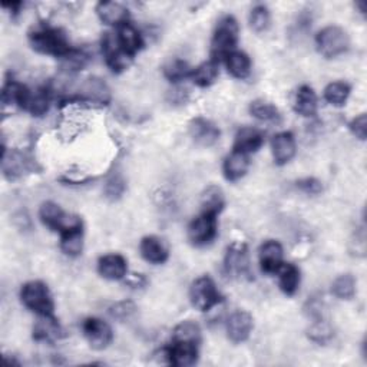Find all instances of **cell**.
Wrapping results in <instances>:
<instances>
[{
  "label": "cell",
  "mask_w": 367,
  "mask_h": 367,
  "mask_svg": "<svg viewBox=\"0 0 367 367\" xmlns=\"http://www.w3.org/2000/svg\"><path fill=\"white\" fill-rule=\"evenodd\" d=\"M29 43L33 51L61 59L73 49L65 32L51 26H39L33 29L29 33Z\"/></svg>",
  "instance_id": "1"
},
{
  "label": "cell",
  "mask_w": 367,
  "mask_h": 367,
  "mask_svg": "<svg viewBox=\"0 0 367 367\" xmlns=\"http://www.w3.org/2000/svg\"><path fill=\"white\" fill-rule=\"evenodd\" d=\"M238 32L239 29L237 21L232 16H224L214 31L211 42V59L218 62L221 58H225L228 53L234 52L238 42Z\"/></svg>",
  "instance_id": "2"
},
{
  "label": "cell",
  "mask_w": 367,
  "mask_h": 367,
  "mask_svg": "<svg viewBox=\"0 0 367 367\" xmlns=\"http://www.w3.org/2000/svg\"><path fill=\"white\" fill-rule=\"evenodd\" d=\"M316 46L320 55L327 59L344 55L350 48V38L347 32L336 25L321 29L316 36Z\"/></svg>",
  "instance_id": "3"
},
{
  "label": "cell",
  "mask_w": 367,
  "mask_h": 367,
  "mask_svg": "<svg viewBox=\"0 0 367 367\" xmlns=\"http://www.w3.org/2000/svg\"><path fill=\"white\" fill-rule=\"evenodd\" d=\"M21 300L26 309L38 316L53 314V300L48 286L42 281H29L21 290Z\"/></svg>",
  "instance_id": "4"
},
{
  "label": "cell",
  "mask_w": 367,
  "mask_h": 367,
  "mask_svg": "<svg viewBox=\"0 0 367 367\" xmlns=\"http://www.w3.org/2000/svg\"><path fill=\"white\" fill-rule=\"evenodd\" d=\"M191 304L200 311H210L224 301L222 294L218 291L214 280L208 276L197 279L190 289Z\"/></svg>",
  "instance_id": "5"
},
{
  "label": "cell",
  "mask_w": 367,
  "mask_h": 367,
  "mask_svg": "<svg viewBox=\"0 0 367 367\" xmlns=\"http://www.w3.org/2000/svg\"><path fill=\"white\" fill-rule=\"evenodd\" d=\"M41 221L51 229L59 231L61 234L72 227L82 224V219L76 215H68L58 204L52 201H46L41 205L39 210Z\"/></svg>",
  "instance_id": "6"
},
{
  "label": "cell",
  "mask_w": 367,
  "mask_h": 367,
  "mask_svg": "<svg viewBox=\"0 0 367 367\" xmlns=\"http://www.w3.org/2000/svg\"><path fill=\"white\" fill-rule=\"evenodd\" d=\"M224 270L231 277L241 279L250 276V259L246 244L232 242L228 246L224 259Z\"/></svg>",
  "instance_id": "7"
},
{
  "label": "cell",
  "mask_w": 367,
  "mask_h": 367,
  "mask_svg": "<svg viewBox=\"0 0 367 367\" xmlns=\"http://www.w3.org/2000/svg\"><path fill=\"white\" fill-rule=\"evenodd\" d=\"M217 237V215L201 212L188 227V238L197 247L208 246Z\"/></svg>",
  "instance_id": "8"
},
{
  "label": "cell",
  "mask_w": 367,
  "mask_h": 367,
  "mask_svg": "<svg viewBox=\"0 0 367 367\" xmlns=\"http://www.w3.org/2000/svg\"><path fill=\"white\" fill-rule=\"evenodd\" d=\"M82 331L89 346L95 350L106 348L113 340V331L110 326L98 317H88L82 323Z\"/></svg>",
  "instance_id": "9"
},
{
  "label": "cell",
  "mask_w": 367,
  "mask_h": 367,
  "mask_svg": "<svg viewBox=\"0 0 367 367\" xmlns=\"http://www.w3.org/2000/svg\"><path fill=\"white\" fill-rule=\"evenodd\" d=\"M78 100L92 106L108 105L110 102V89L100 78H88L78 91Z\"/></svg>",
  "instance_id": "10"
},
{
  "label": "cell",
  "mask_w": 367,
  "mask_h": 367,
  "mask_svg": "<svg viewBox=\"0 0 367 367\" xmlns=\"http://www.w3.org/2000/svg\"><path fill=\"white\" fill-rule=\"evenodd\" d=\"M100 45H102V52L106 59V65L110 68L112 72L119 73V72L130 68L134 56L128 55L127 52L120 49L116 38H113L110 33H105Z\"/></svg>",
  "instance_id": "11"
},
{
  "label": "cell",
  "mask_w": 367,
  "mask_h": 367,
  "mask_svg": "<svg viewBox=\"0 0 367 367\" xmlns=\"http://www.w3.org/2000/svg\"><path fill=\"white\" fill-rule=\"evenodd\" d=\"M31 170H32V161L25 153L19 150H11V151L4 150L2 171L9 181L24 177Z\"/></svg>",
  "instance_id": "12"
},
{
  "label": "cell",
  "mask_w": 367,
  "mask_h": 367,
  "mask_svg": "<svg viewBox=\"0 0 367 367\" xmlns=\"http://www.w3.org/2000/svg\"><path fill=\"white\" fill-rule=\"evenodd\" d=\"M190 135L200 147H212L219 140V130L212 120L198 116L190 122Z\"/></svg>",
  "instance_id": "13"
},
{
  "label": "cell",
  "mask_w": 367,
  "mask_h": 367,
  "mask_svg": "<svg viewBox=\"0 0 367 367\" xmlns=\"http://www.w3.org/2000/svg\"><path fill=\"white\" fill-rule=\"evenodd\" d=\"M254 327V321L250 313L238 310L232 313L227 321V336L232 343L246 341Z\"/></svg>",
  "instance_id": "14"
},
{
  "label": "cell",
  "mask_w": 367,
  "mask_h": 367,
  "mask_svg": "<svg viewBox=\"0 0 367 367\" xmlns=\"http://www.w3.org/2000/svg\"><path fill=\"white\" fill-rule=\"evenodd\" d=\"M284 252L283 246L276 239L264 241L259 252V260L260 267L267 274H274L280 270V267L284 264Z\"/></svg>",
  "instance_id": "15"
},
{
  "label": "cell",
  "mask_w": 367,
  "mask_h": 367,
  "mask_svg": "<svg viewBox=\"0 0 367 367\" xmlns=\"http://www.w3.org/2000/svg\"><path fill=\"white\" fill-rule=\"evenodd\" d=\"M165 356L172 366L190 367L198 360V346L192 343L172 341V346L165 350Z\"/></svg>",
  "instance_id": "16"
},
{
  "label": "cell",
  "mask_w": 367,
  "mask_h": 367,
  "mask_svg": "<svg viewBox=\"0 0 367 367\" xmlns=\"http://www.w3.org/2000/svg\"><path fill=\"white\" fill-rule=\"evenodd\" d=\"M98 272L106 280H124L128 274L127 260L120 254H108L99 259Z\"/></svg>",
  "instance_id": "17"
},
{
  "label": "cell",
  "mask_w": 367,
  "mask_h": 367,
  "mask_svg": "<svg viewBox=\"0 0 367 367\" xmlns=\"http://www.w3.org/2000/svg\"><path fill=\"white\" fill-rule=\"evenodd\" d=\"M263 144H264V135L260 130L244 127L235 135L234 151L249 155L252 153H257L263 147Z\"/></svg>",
  "instance_id": "18"
},
{
  "label": "cell",
  "mask_w": 367,
  "mask_h": 367,
  "mask_svg": "<svg viewBox=\"0 0 367 367\" xmlns=\"http://www.w3.org/2000/svg\"><path fill=\"white\" fill-rule=\"evenodd\" d=\"M96 14L105 25L122 26L128 22L130 11L119 2H99L96 6Z\"/></svg>",
  "instance_id": "19"
},
{
  "label": "cell",
  "mask_w": 367,
  "mask_h": 367,
  "mask_svg": "<svg viewBox=\"0 0 367 367\" xmlns=\"http://www.w3.org/2000/svg\"><path fill=\"white\" fill-rule=\"evenodd\" d=\"M120 49L131 56H135L144 48V39L140 31L130 22L119 26L116 35Z\"/></svg>",
  "instance_id": "20"
},
{
  "label": "cell",
  "mask_w": 367,
  "mask_h": 367,
  "mask_svg": "<svg viewBox=\"0 0 367 367\" xmlns=\"http://www.w3.org/2000/svg\"><path fill=\"white\" fill-rule=\"evenodd\" d=\"M274 162L277 165H286L296 155V140L291 133H280L272 143Z\"/></svg>",
  "instance_id": "21"
},
{
  "label": "cell",
  "mask_w": 367,
  "mask_h": 367,
  "mask_svg": "<svg viewBox=\"0 0 367 367\" xmlns=\"http://www.w3.org/2000/svg\"><path fill=\"white\" fill-rule=\"evenodd\" d=\"M62 333L63 330L53 314L39 316L33 326V338L41 343H55L62 337Z\"/></svg>",
  "instance_id": "22"
},
{
  "label": "cell",
  "mask_w": 367,
  "mask_h": 367,
  "mask_svg": "<svg viewBox=\"0 0 367 367\" xmlns=\"http://www.w3.org/2000/svg\"><path fill=\"white\" fill-rule=\"evenodd\" d=\"M140 252H141V256L144 257V260L151 264H164L170 256L168 249L165 247L162 239H160L155 235L143 238Z\"/></svg>",
  "instance_id": "23"
},
{
  "label": "cell",
  "mask_w": 367,
  "mask_h": 367,
  "mask_svg": "<svg viewBox=\"0 0 367 367\" xmlns=\"http://www.w3.org/2000/svg\"><path fill=\"white\" fill-rule=\"evenodd\" d=\"M250 168V160L247 154L232 151L224 161V177L228 181H238L247 174Z\"/></svg>",
  "instance_id": "24"
},
{
  "label": "cell",
  "mask_w": 367,
  "mask_h": 367,
  "mask_svg": "<svg viewBox=\"0 0 367 367\" xmlns=\"http://www.w3.org/2000/svg\"><path fill=\"white\" fill-rule=\"evenodd\" d=\"M61 250L69 257H78L83 252V225L79 224L61 234Z\"/></svg>",
  "instance_id": "25"
},
{
  "label": "cell",
  "mask_w": 367,
  "mask_h": 367,
  "mask_svg": "<svg viewBox=\"0 0 367 367\" xmlns=\"http://www.w3.org/2000/svg\"><path fill=\"white\" fill-rule=\"evenodd\" d=\"M31 91L21 82L8 81L2 91V103L4 106H19L22 109L26 108Z\"/></svg>",
  "instance_id": "26"
},
{
  "label": "cell",
  "mask_w": 367,
  "mask_h": 367,
  "mask_svg": "<svg viewBox=\"0 0 367 367\" xmlns=\"http://www.w3.org/2000/svg\"><path fill=\"white\" fill-rule=\"evenodd\" d=\"M294 110L301 116H314L317 112V96L316 92L309 86L303 85L296 92Z\"/></svg>",
  "instance_id": "27"
},
{
  "label": "cell",
  "mask_w": 367,
  "mask_h": 367,
  "mask_svg": "<svg viewBox=\"0 0 367 367\" xmlns=\"http://www.w3.org/2000/svg\"><path fill=\"white\" fill-rule=\"evenodd\" d=\"M225 65L228 72L237 78V79H246L249 78L250 72H252V59L249 58L247 53L239 52V51H234L231 53H228L225 58Z\"/></svg>",
  "instance_id": "28"
},
{
  "label": "cell",
  "mask_w": 367,
  "mask_h": 367,
  "mask_svg": "<svg viewBox=\"0 0 367 367\" xmlns=\"http://www.w3.org/2000/svg\"><path fill=\"white\" fill-rule=\"evenodd\" d=\"M277 274H279V284L281 291L287 296H294L300 287V280H301L300 270L294 264L284 263L277 272Z\"/></svg>",
  "instance_id": "29"
},
{
  "label": "cell",
  "mask_w": 367,
  "mask_h": 367,
  "mask_svg": "<svg viewBox=\"0 0 367 367\" xmlns=\"http://www.w3.org/2000/svg\"><path fill=\"white\" fill-rule=\"evenodd\" d=\"M218 75H219L218 62L214 59H210V61L201 63L200 66H197L195 69H192L190 78L194 81V83L197 86L207 88L217 81Z\"/></svg>",
  "instance_id": "30"
},
{
  "label": "cell",
  "mask_w": 367,
  "mask_h": 367,
  "mask_svg": "<svg viewBox=\"0 0 367 367\" xmlns=\"http://www.w3.org/2000/svg\"><path fill=\"white\" fill-rule=\"evenodd\" d=\"M224 205H225V197L219 187L210 185L204 190L201 195L202 212L218 215L224 210Z\"/></svg>",
  "instance_id": "31"
},
{
  "label": "cell",
  "mask_w": 367,
  "mask_h": 367,
  "mask_svg": "<svg viewBox=\"0 0 367 367\" xmlns=\"http://www.w3.org/2000/svg\"><path fill=\"white\" fill-rule=\"evenodd\" d=\"M250 113L262 120V122H269V124H280L281 122V113L280 110L272 103L264 99H257L253 100L250 105Z\"/></svg>",
  "instance_id": "32"
},
{
  "label": "cell",
  "mask_w": 367,
  "mask_h": 367,
  "mask_svg": "<svg viewBox=\"0 0 367 367\" xmlns=\"http://www.w3.org/2000/svg\"><path fill=\"white\" fill-rule=\"evenodd\" d=\"M51 106V92L46 88H39L31 91L25 110L31 112L33 116H43Z\"/></svg>",
  "instance_id": "33"
},
{
  "label": "cell",
  "mask_w": 367,
  "mask_h": 367,
  "mask_svg": "<svg viewBox=\"0 0 367 367\" xmlns=\"http://www.w3.org/2000/svg\"><path fill=\"white\" fill-rule=\"evenodd\" d=\"M172 340L174 341H180V343H192V344L198 346L200 341H201V329L192 320L181 321L174 329Z\"/></svg>",
  "instance_id": "34"
},
{
  "label": "cell",
  "mask_w": 367,
  "mask_h": 367,
  "mask_svg": "<svg viewBox=\"0 0 367 367\" xmlns=\"http://www.w3.org/2000/svg\"><path fill=\"white\" fill-rule=\"evenodd\" d=\"M191 72L192 69L182 59H171L164 66V76L172 83H180L181 81L190 78Z\"/></svg>",
  "instance_id": "35"
},
{
  "label": "cell",
  "mask_w": 367,
  "mask_h": 367,
  "mask_svg": "<svg viewBox=\"0 0 367 367\" xmlns=\"http://www.w3.org/2000/svg\"><path fill=\"white\" fill-rule=\"evenodd\" d=\"M350 96V86L346 82H331L324 89V99L333 106L346 105Z\"/></svg>",
  "instance_id": "36"
},
{
  "label": "cell",
  "mask_w": 367,
  "mask_h": 367,
  "mask_svg": "<svg viewBox=\"0 0 367 367\" xmlns=\"http://www.w3.org/2000/svg\"><path fill=\"white\" fill-rule=\"evenodd\" d=\"M331 291L340 300H351L356 294V279L351 274L338 276L331 284Z\"/></svg>",
  "instance_id": "37"
},
{
  "label": "cell",
  "mask_w": 367,
  "mask_h": 367,
  "mask_svg": "<svg viewBox=\"0 0 367 367\" xmlns=\"http://www.w3.org/2000/svg\"><path fill=\"white\" fill-rule=\"evenodd\" d=\"M249 22H250V26H252L253 31H256L259 33L266 32L270 28V22H272L269 9L264 5H257L250 12Z\"/></svg>",
  "instance_id": "38"
},
{
  "label": "cell",
  "mask_w": 367,
  "mask_h": 367,
  "mask_svg": "<svg viewBox=\"0 0 367 367\" xmlns=\"http://www.w3.org/2000/svg\"><path fill=\"white\" fill-rule=\"evenodd\" d=\"M309 337L316 343H327L333 337V329L329 324V321L324 319L313 320L310 329H309Z\"/></svg>",
  "instance_id": "39"
},
{
  "label": "cell",
  "mask_w": 367,
  "mask_h": 367,
  "mask_svg": "<svg viewBox=\"0 0 367 367\" xmlns=\"http://www.w3.org/2000/svg\"><path fill=\"white\" fill-rule=\"evenodd\" d=\"M127 190V182L124 180V177H122L120 174H113L108 181H106V185H105V195L109 198V200H118L120 198L122 195H124Z\"/></svg>",
  "instance_id": "40"
},
{
  "label": "cell",
  "mask_w": 367,
  "mask_h": 367,
  "mask_svg": "<svg viewBox=\"0 0 367 367\" xmlns=\"http://www.w3.org/2000/svg\"><path fill=\"white\" fill-rule=\"evenodd\" d=\"M135 311L137 306L130 300L118 301L109 307V314L116 320H128L135 314Z\"/></svg>",
  "instance_id": "41"
},
{
  "label": "cell",
  "mask_w": 367,
  "mask_h": 367,
  "mask_svg": "<svg viewBox=\"0 0 367 367\" xmlns=\"http://www.w3.org/2000/svg\"><path fill=\"white\" fill-rule=\"evenodd\" d=\"M348 128L356 138H358L360 141H364L366 135H367V115L360 113L358 116L351 119V122L348 124Z\"/></svg>",
  "instance_id": "42"
},
{
  "label": "cell",
  "mask_w": 367,
  "mask_h": 367,
  "mask_svg": "<svg viewBox=\"0 0 367 367\" xmlns=\"http://www.w3.org/2000/svg\"><path fill=\"white\" fill-rule=\"evenodd\" d=\"M296 184H297V188L307 195H319L323 191V184L313 177L299 180Z\"/></svg>",
  "instance_id": "43"
},
{
  "label": "cell",
  "mask_w": 367,
  "mask_h": 367,
  "mask_svg": "<svg viewBox=\"0 0 367 367\" xmlns=\"http://www.w3.org/2000/svg\"><path fill=\"white\" fill-rule=\"evenodd\" d=\"M188 98H190L188 89L187 88H181V86L174 88L168 93V102L171 105H182V103H185L188 100Z\"/></svg>",
  "instance_id": "44"
},
{
  "label": "cell",
  "mask_w": 367,
  "mask_h": 367,
  "mask_svg": "<svg viewBox=\"0 0 367 367\" xmlns=\"http://www.w3.org/2000/svg\"><path fill=\"white\" fill-rule=\"evenodd\" d=\"M124 280L133 289H143L147 286V279L144 277V274H137V273L127 274Z\"/></svg>",
  "instance_id": "45"
}]
</instances>
